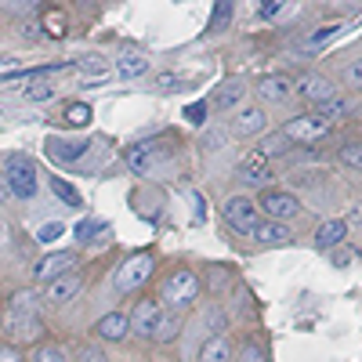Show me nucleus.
<instances>
[{
	"mask_svg": "<svg viewBox=\"0 0 362 362\" xmlns=\"http://www.w3.org/2000/svg\"><path fill=\"white\" fill-rule=\"evenodd\" d=\"M37 319H40L37 315V297L29 293V290H22V293H15L8 300V308H4V329H8V334H15L18 341L37 337V329H40Z\"/></svg>",
	"mask_w": 362,
	"mask_h": 362,
	"instance_id": "nucleus-1",
	"label": "nucleus"
},
{
	"mask_svg": "<svg viewBox=\"0 0 362 362\" xmlns=\"http://www.w3.org/2000/svg\"><path fill=\"white\" fill-rule=\"evenodd\" d=\"M4 177H8V185L18 199H33L37 196V167L29 163L25 156H11L4 163Z\"/></svg>",
	"mask_w": 362,
	"mask_h": 362,
	"instance_id": "nucleus-2",
	"label": "nucleus"
},
{
	"mask_svg": "<svg viewBox=\"0 0 362 362\" xmlns=\"http://www.w3.org/2000/svg\"><path fill=\"white\" fill-rule=\"evenodd\" d=\"M196 293H199V279H196V272H189V268L174 272V276L163 283V300H167V305H174V308L196 300Z\"/></svg>",
	"mask_w": 362,
	"mask_h": 362,
	"instance_id": "nucleus-3",
	"label": "nucleus"
},
{
	"mask_svg": "<svg viewBox=\"0 0 362 362\" xmlns=\"http://www.w3.org/2000/svg\"><path fill=\"white\" fill-rule=\"evenodd\" d=\"M148 276H153V257H148V254H134V257L124 261V268L116 272V290H119V293L138 290Z\"/></svg>",
	"mask_w": 362,
	"mask_h": 362,
	"instance_id": "nucleus-4",
	"label": "nucleus"
},
{
	"mask_svg": "<svg viewBox=\"0 0 362 362\" xmlns=\"http://www.w3.org/2000/svg\"><path fill=\"white\" fill-rule=\"evenodd\" d=\"M225 218H228V225L235 228V232H250L254 235V228H257V203L250 199V196H232L228 203H225Z\"/></svg>",
	"mask_w": 362,
	"mask_h": 362,
	"instance_id": "nucleus-5",
	"label": "nucleus"
},
{
	"mask_svg": "<svg viewBox=\"0 0 362 362\" xmlns=\"http://www.w3.org/2000/svg\"><path fill=\"white\" fill-rule=\"evenodd\" d=\"M326 124L319 116H293L290 124H286V131H283V138H290L293 145H315V141H322L326 138Z\"/></svg>",
	"mask_w": 362,
	"mask_h": 362,
	"instance_id": "nucleus-6",
	"label": "nucleus"
},
{
	"mask_svg": "<svg viewBox=\"0 0 362 362\" xmlns=\"http://www.w3.org/2000/svg\"><path fill=\"white\" fill-rule=\"evenodd\" d=\"M261 210L268 214V221H290V218H297L300 214V203H297V196H290V192H264L261 196Z\"/></svg>",
	"mask_w": 362,
	"mask_h": 362,
	"instance_id": "nucleus-7",
	"label": "nucleus"
},
{
	"mask_svg": "<svg viewBox=\"0 0 362 362\" xmlns=\"http://www.w3.org/2000/svg\"><path fill=\"white\" fill-rule=\"evenodd\" d=\"M160 319H163L160 300L145 297V300H138V308H134V315H131V329H134L138 337H153L156 326H160Z\"/></svg>",
	"mask_w": 362,
	"mask_h": 362,
	"instance_id": "nucleus-8",
	"label": "nucleus"
},
{
	"mask_svg": "<svg viewBox=\"0 0 362 362\" xmlns=\"http://www.w3.org/2000/svg\"><path fill=\"white\" fill-rule=\"evenodd\" d=\"M293 90H297L305 102H315V105H322V102H329V98L337 95L334 83H329L326 76H319V73H305V76L293 83Z\"/></svg>",
	"mask_w": 362,
	"mask_h": 362,
	"instance_id": "nucleus-9",
	"label": "nucleus"
},
{
	"mask_svg": "<svg viewBox=\"0 0 362 362\" xmlns=\"http://www.w3.org/2000/svg\"><path fill=\"white\" fill-rule=\"evenodd\" d=\"M73 264H76V254H73V250H58V254H47L44 261H37L33 276H37V279H47V283H54V279L69 276V268H73Z\"/></svg>",
	"mask_w": 362,
	"mask_h": 362,
	"instance_id": "nucleus-10",
	"label": "nucleus"
},
{
	"mask_svg": "<svg viewBox=\"0 0 362 362\" xmlns=\"http://www.w3.org/2000/svg\"><path fill=\"white\" fill-rule=\"evenodd\" d=\"M44 148H47V156L54 163H73V160H80L87 153V141L83 138H47Z\"/></svg>",
	"mask_w": 362,
	"mask_h": 362,
	"instance_id": "nucleus-11",
	"label": "nucleus"
},
{
	"mask_svg": "<svg viewBox=\"0 0 362 362\" xmlns=\"http://www.w3.org/2000/svg\"><path fill=\"white\" fill-rule=\"evenodd\" d=\"M254 235H257L261 247H286V243H293V232L283 221H257Z\"/></svg>",
	"mask_w": 362,
	"mask_h": 362,
	"instance_id": "nucleus-12",
	"label": "nucleus"
},
{
	"mask_svg": "<svg viewBox=\"0 0 362 362\" xmlns=\"http://www.w3.org/2000/svg\"><path fill=\"white\" fill-rule=\"evenodd\" d=\"M239 174H243L247 185H268V181L276 177V174L268 170V156H261V153H250L243 160V167H239Z\"/></svg>",
	"mask_w": 362,
	"mask_h": 362,
	"instance_id": "nucleus-13",
	"label": "nucleus"
},
{
	"mask_svg": "<svg viewBox=\"0 0 362 362\" xmlns=\"http://www.w3.org/2000/svg\"><path fill=\"white\" fill-rule=\"evenodd\" d=\"M257 95H261L264 102H286V98L293 95V80H290V76H261Z\"/></svg>",
	"mask_w": 362,
	"mask_h": 362,
	"instance_id": "nucleus-14",
	"label": "nucleus"
},
{
	"mask_svg": "<svg viewBox=\"0 0 362 362\" xmlns=\"http://www.w3.org/2000/svg\"><path fill=\"white\" fill-rule=\"evenodd\" d=\"M80 276H62V279H54V283H47V300H51V305H69V300L80 293Z\"/></svg>",
	"mask_w": 362,
	"mask_h": 362,
	"instance_id": "nucleus-15",
	"label": "nucleus"
},
{
	"mask_svg": "<svg viewBox=\"0 0 362 362\" xmlns=\"http://www.w3.org/2000/svg\"><path fill=\"white\" fill-rule=\"evenodd\" d=\"M127 329H131V319L124 312H109L105 319H98V337L105 341H124Z\"/></svg>",
	"mask_w": 362,
	"mask_h": 362,
	"instance_id": "nucleus-16",
	"label": "nucleus"
},
{
	"mask_svg": "<svg viewBox=\"0 0 362 362\" xmlns=\"http://www.w3.org/2000/svg\"><path fill=\"white\" fill-rule=\"evenodd\" d=\"M344 235H348V225L344 221H322L319 232H315V247L319 250H334Z\"/></svg>",
	"mask_w": 362,
	"mask_h": 362,
	"instance_id": "nucleus-17",
	"label": "nucleus"
},
{
	"mask_svg": "<svg viewBox=\"0 0 362 362\" xmlns=\"http://www.w3.org/2000/svg\"><path fill=\"white\" fill-rule=\"evenodd\" d=\"M264 127H268V116L261 109H243V112H239V119H235V134H243V138L261 134Z\"/></svg>",
	"mask_w": 362,
	"mask_h": 362,
	"instance_id": "nucleus-18",
	"label": "nucleus"
},
{
	"mask_svg": "<svg viewBox=\"0 0 362 362\" xmlns=\"http://www.w3.org/2000/svg\"><path fill=\"white\" fill-rule=\"evenodd\" d=\"M199 362H232V344L221 334H214L199 348Z\"/></svg>",
	"mask_w": 362,
	"mask_h": 362,
	"instance_id": "nucleus-19",
	"label": "nucleus"
},
{
	"mask_svg": "<svg viewBox=\"0 0 362 362\" xmlns=\"http://www.w3.org/2000/svg\"><path fill=\"white\" fill-rule=\"evenodd\" d=\"M153 163H156L153 145H131V148H127V167H131L134 174H148V170H153Z\"/></svg>",
	"mask_w": 362,
	"mask_h": 362,
	"instance_id": "nucleus-20",
	"label": "nucleus"
},
{
	"mask_svg": "<svg viewBox=\"0 0 362 362\" xmlns=\"http://www.w3.org/2000/svg\"><path fill=\"white\" fill-rule=\"evenodd\" d=\"M145 69H148V58H141V54H127V58H119V62H116V76L119 80H134Z\"/></svg>",
	"mask_w": 362,
	"mask_h": 362,
	"instance_id": "nucleus-21",
	"label": "nucleus"
},
{
	"mask_svg": "<svg viewBox=\"0 0 362 362\" xmlns=\"http://www.w3.org/2000/svg\"><path fill=\"white\" fill-rule=\"evenodd\" d=\"M105 232H109V225L98 221V218H83L76 225V239H80V243H95V239H102Z\"/></svg>",
	"mask_w": 362,
	"mask_h": 362,
	"instance_id": "nucleus-22",
	"label": "nucleus"
},
{
	"mask_svg": "<svg viewBox=\"0 0 362 362\" xmlns=\"http://www.w3.org/2000/svg\"><path fill=\"white\" fill-rule=\"evenodd\" d=\"M177 329H181V319H177L174 312H163V319H160V326H156V334H153V337L167 344V341L177 337Z\"/></svg>",
	"mask_w": 362,
	"mask_h": 362,
	"instance_id": "nucleus-23",
	"label": "nucleus"
},
{
	"mask_svg": "<svg viewBox=\"0 0 362 362\" xmlns=\"http://www.w3.org/2000/svg\"><path fill=\"white\" fill-rule=\"evenodd\" d=\"M239 102H243V87H239V83H225V87L218 90V98H214L218 109H232V105H239Z\"/></svg>",
	"mask_w": 362,
	"mask_h": 362,
	"instance_id": "nucleus-24",
	"label": "nucleus"
},
{
	"mask_svg": "<svg viewBox=\"0 0 362 362\" xmlns=\"http://www.w3.org/2000/svg\"><path fill=\"white\" fill-rule=\"evenodd\" d=\"M51 189H54V196L62 199L66 206H80V192H76V189L69 185V181H62V177H58V174L51 177Z\"/></svg>",
	"mask_w": 362,
	"mask_h": 362,
	"instance_id": "nucleus-25",
	"label": "nucleus"
},
{
	"mask_svg": "<svg viewBox=\"0 0 362 362\" xmlns=\"http://www.w3.org/2000/svg\"><path fill=\"white\" fill-rule=\"evenodd\" d=\"M90 116H95V112H90V105L73 102V105L66 109V124H69V127H87V124H90Z\"/></svg>",
	"mask_w": 362,
	"mask_h": 362,
	"instance_id": "nucleus-26",
	"label": "nucleus"
},
{
	"mask_svg": "<svg viewBox=\"0 0 362 362\" xmlns=\"http://www.w3.org/2000/svg\"><path fill=\"white\" fill-rule=\"evenodd\" d=\"M341 116H348V102H341V98H329V102L319 105V119H322V124H326V119H341Z\"/></svg>",
	"mask_w": 362,
	"mask_h": 362,
	"instance_id": "nucleus-27",
	"label": "nucleus"
},
{
	"mask_svg": "<svg viewBox=\"0 0 362 362\" xmlns=\"http://www.w3.org/2000/svg\"><path fill=\"white\" fill-rule=\"evenodd\" d=\"M22 95L29 98V102H47V98H54V83H29L25 90H22Z\"/></svg>",
	"mask_w": 362,
	"mask_h": 362,
	"instance_id": "nucleus-28",
	"label": "nucleus"
},
{
	"mask_svg": "<svg viewBox=\"0 0 362 362\" xmlns=\"http://www.w3.org/2000/svg\"><path fill=\"white\" fill-rule=\"evenodd\" d=\"M76 66L83 69V76H95V80L109 73V66L102 62V58H98V54H90V58H80V62H76Z\"/></svg>",
	"mask_w": 362,
	"mask_h": 362,
	"instance_id": "nucleus-29",
	"label": "nucleus"
},
{
	"mask_svg": "<svg viewBox=\"0 0 362 362\" xmlns=\"http://www.w3.org/2000/svg\"><path fill=\"white\" fill-rule=\"evenodd\" d=\"M341 163L351 170H362V145H344L341 148Z\"/></svg>",
	"mask_w": 362,
	"mask_h": 362,
	"instance_id": "nucleus-30",
	"label": "nucleus"
},
{
	"mask_svg": "<svg viewBox=\"0 0 362 362\" xmlns=\"http://www.w3.org/2000/svg\"><path fill=\"white\" fill-rule=\"evenodd\" d=\"M62 232H66V225H62V221H47V225H40L37 239H40V243H54V239L62 235Z\"/></svg>",
	"mask_w": 362,
	"mask_h": 362,
	"instance_id": "nucleus-31",
	"label": "nucleus"
},
{
	"mask_svg": "<svg viewBox=\"0 0 362 362\" xmlns=\"http://www.w3.org/2000/svg\"><path fill=\"white\" fill-rule=\"evenodd\" d=\"M337 29H341V25H326V29H319V33H312V37L305 40V47H322L329 37H337Z\"/></svg>",
	"mask_w": 362,
	"mask_h": 362,
	"instance_id": "nucleus-32",
	"label": "nucleus"
},
{
	"mask_svg": "<svg viewBox=\"0 0 362 362\" xmlns=\"http://www.w3.org/2000/svg\"><path fill=\"white\" fill-rule=\"evenodd\" d=\"M344 83H348V87H358V90H362V58H358V62H351V66L344 69Z\"/></svg>",
	"mask_w": 362,
	"mask_h": 362,
	"instance_id": "nucleus-33",
	"label": "nucleus"
},
{
	"mask_svg": "<svg viewBox=\"0 0 362 362\" xmlns=\"http://www.w3.org/2000/svg\"><path fill=\"white\" fill-rule=\"evenodd\" d=\"M185 119H189V124H203V119H206V102L185 105Z\"/></svg>",
	"mask_w": 362,
	"mask_h": 362,
	"instance_id": "nucleus-34",
	"label": "nucleus"
},
{
	"mask_svg": "<svg viewBox=\"0 0 362 362\" xmlns=\"http://www.w3.org/2000/svg\"><path fill=\"white\" fill-rule=\"evenodd\" d=\"M47 33H51V37H62V33H66V18L51 11V15H47Z\"/></svg>",
	"mask_w": 362,
	"mask_h": 362,
	"instance_id": "nucleus-35",
	"label": "nucleus"
},
{
	"mask_svg": "<svg viewBox=\"0 0 362 362\" xmlns=\"http://www.w3.org/2000/svg\"><path fill=\"white\" fill-rule=\"evenodd\" d=\"M76 362H105V355H102L98 348H90V344H87V348L76 351Z\"/></svg>",
	"mask_w": 362,
	"mask_h": 362,
	"instance_id": "nucleus-36",
	"label": "nucleus"
},
{
	"mask_svg": "<svg viewBox=\"0 0 362 362\" xmlns=\"http://www.w3.org/2000/svg\"><path fill=\"white\" fill-rule=\"evenodd\" d=\"M18 69H22V66H18V58H0V76H4V80H11Z\"/></svg>",
	"mask_w": 362,
	"mask_h": 362,
	"instance_id": "nucleus-37",
	"label": "nucleus"
},
{
	"mask_svg": "<svg viewBox=\"0 0 362 362\" xmlns=\"http://www.w3.org/2000/svg\"><path fill=\"white\" fill-rule=\"evenodd\" d=\"M279 148H283V134H276V138H268L261 148H257V153L261 156H272V153H279Z\"/></svg>",
	"mask_w": 362,
	"mask_h": 362,
	"instance_id": "nucleus-38",
	"label": "nucleus"
},
{
	"mask_svg": "<svg viewBox=\"0 0 362 362\" xmlns=\"http://www.w3.org/2000/svg\"><path fill=\"white\" fill-rule=\"evenodd\" d=\"M37 362H66V355L58 351V348H44V351L37 355Z\"/></svg>",
	"mask_w": 362,
	"mask_h": 362,
	"instance_id": "nucleus-39",
	"label": "nucleus"
},
{
	"mask_svg": "<svg viewBox=\"0 0 362 362\" xmlns=\"http://www.w3.org/2000/svg\"><path fill=\"white\" fill-rule=\"evenodd\" d=\"M225 145V131H206V148H221Z\"/></svg>",
	"mask_w": 362,
	"mask_h": 362,
	"instance_id": "nucleus-40",
	"label": "nucleus"
},
{
	"mask_svg": "<svg viewBox=\"0 0 362 362\" xmlns=\"http://www.w3.org/2000/svg\"><path fill=\"white\" fill-rule=\"evenodd\" d=\"M283 11V4H264V8H257V18H276Z\"/></svg>",
	"mask_w": 362,
	"mask_h": 362,
	"instance_id": "nucleus-41",
	"label": "nucleus"
},
{
	"mask_svg": "<svg viewBox=\"0 0 362 362\" xmlns=\"http://www.w3.org/2000/svg\"><path fill=\"white\" fill-rule=\"evenodd\" d=\"M225 18H232V4H221V8L214 11V29H218V25H221Z\"/></svg>",
	"mask_w": 362,
	"mask_h": 362,
	"instance_id": "nucleus-42",
	"label": "nucleus"
},
{
	"mask_svg": "<svg viewBox=\"0 0 362 362\" xmlns=\"http://www.w3.org/2000/svg\"><path fill=\"white\" fill-rule=\"evenodd\" d=\"M355 257H358V254H355V250H341V254H337V257H334V264H341V268H344V264H351V261H355Z\"/></svg>",
	"mask_w": 362,
	"mask_h": 362,
	"instance_id": "nucleus-43",
	"label": "nucleus"
},
{
	"mask_svg": "<svg viewBox=\"0 0 362 362\" xmlns=\"http://www.w3.org/2000/svg\"><path fill=\"white\" fill-rule=\"evenodd\" d=\"M0 362H22V355L15 348H0Z\"/></svg>",
	"mask_w": 362,
	"mask_h": 362,
	"instance_id": "nucleus-44",
	"label": "nucleus"
},
{
	"mask_svg": "<svg viewBox=\"0 0 362 362\" xmlns=\"http://www.w3.org/2000/svg\"><path fill=\"white\" fill-rule=\"evenodd\" d=\"M206 322H210V329H221V312H210Z\"/></svg>",
	"mask_w": 362,
	"mask_h": 362,
	"instance_id": "nucleus-45",
	"label": "nucleus"
},
{
	"mask_svg": "<svg viewBox=\"0 0 362 362\" xmlns=\"http://www.w3.org/2000/svg\"><path fill=\"white\" fill-rule=\"evenodd\" d=\"M0 232H4V225H0Z\"/></svg>",
	"mask_w": 362,
	"mask_h": 362,
	"instance_id": "nucleus-46",
	"label": "nucleus"
}]
</instances>
